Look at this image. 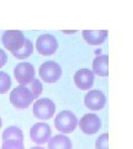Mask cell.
<instances>
[{
	"label": "cell",
	"instance_id": "cell-1",
	"mask_svg": "<svg viewBox=\"0 0 133 149\" xmlns=\"http://www.w3.org/2000/svg\"><path fill=\"white\" fill-rule=\"evenodd\" d=\"M34 97L32 95L29 87L19 85L15 87L10 93V103L18 109L28 108L32 104Z\"/></svg>",
	"mask_w": 133,
	"mask_h": 149
},
{
	"label": "cell",
	"instance_id": "cell-2",
	"mask_svg": "<svg viewBox=\"0 0 133 149\" xmlns=\"http://www.w3.org/2000/svg\"><path fill=\"white\" fill-rule=\"evenodd\" d=\"M78 118L70 111H62L54 118V126L61 134H70L75 132L78 126Z\"/></svg>",
	"mask_w": 133,
	"mask_h": 149
},
{
	"label": "cell",
	"instance_id": "cell-3",
	"mask_svg": "<svg viewBox=\"0 0 133 149\" xmlns=\"http://www.w3.org/2000/svg\"><path fill=\"white\" fill-rule=\"evenodd\" d=\"M25 34L19 30H7L2 34V44L11 53L19 51L25 45Z\"/></svg>",
	"mask_w": 133,
	"mask_h": 149
},
{
	"label": "cell",
	"instance_id": "cell-4",
	"mask_svg": "<svg viewBox=\"0 0 133 149\" xmlns=\"http://www.w3.org/2000/svg\"><path fill=\"white\" fill-rule=\"evenodd\" d=\"M39 75L46 83H56L62 75V69L57 62L47 61L39 68Z\"/></svg>",
	"mask_w": 133,
	"mask_h": 149
},
{
	"label": "cell",
	"instance_id": "cell-5",
	"mask_svg": "<svg viewBox=\"0 0 133 149\" xmlns=\"http://www.w3.org/2000/svg\"><path fill=\"white\" fill-rule=\"evenodd\" d=\"M34 68L29 62H20L15 66L13 75L19 85H29L32 81L34 80Z\"/></svg>",
	"mask_w": 133,
	"mask_h": 149
},
{
	"label": "cell",
	"instance_id": "cell-6",
	"mask_svg": "<svg viewBox=\"0 0 133 149\" xmlns=\"http://www.w3.org/2000/svg\"><path fill=\"white\" fill-rule=\"evenodd\" d=\"M56 113V105L50 98H39L33 104V115L38 119H50Z\"/></svg>",
	"mask_w": 133,
	"mask_h": 149
},
{
	"label": "cell",
	"instance_id": "cell-7",
	"mask_svg": "<svg viewBox=\"0 0 133 149\" xmlns=\"http://www.w3.org/2000/svg\"><path fill=\"white\" fill-rule=\"evenodd\" d=\"M36 49L41 55H52L58 49V41L52 34H41L36 41Z\"/></svg>",
	"mask_w": 133,
	"mask_h": 149
},
{
	"label": "cell",
	"instance_id": "cell-8",
	"mask_svg": "<svg viewBox=\"0 0 133 149\" xmlns=\"http://www.w3.org/2000/svg\"><path fill=\"white\" fill-rule=\"evenodd\" d=\"M30 138L36 144H46L51 138V128L47 123H37L30 129Z\"/></svg>",
	"mask_w": 133,
	"mask_h": 149
},
{
	"label": "cell",
	"instance_id": "cell-9",
	"mask_svg": "<svg viewBox=\"0 0 133 149\" xmlns=\"http://www.w3.org/2000/svg\"><path fill=\"white\" fill-rule=\"evenodd\" d=\"M101 119L96 114H85L80 118L79 127L82 133L93 135L101 128Z\"/></svg>",
	"mask_w": 133,
	"mask_h": 149
},
{
	"label": "cell",
	"instance_id": "cell-10",
	"mask_svg": "<svg viewBox=\"0 0 133 149\" xmlns=\"http://www.w3.org/2000/svg\"><path fill=\"white\" fill-rule=\"evenodd\" d=\"M106 95L99 90H91L84 96V105L90 111H100L106 106Z\"/></svg>",
	"mask_w": 133,
	"mask_h": 149
},
{
	"label": "cell",
	"instance_id": "cell-11",
	"mask_svg": "<svg viewBox=\"0 0 133 149\" xmlns=\"http://www.w3.org/2000/svg\"><path fill=\"white\" fill-rule=\"evenodd\" d=\"M75 86L81 91H89L94 83V73L88 69H81L75 74Z\"/></svg>",
	"mask_w": 133,
	"mask_h": 149
},
{
	"label": "cell",
	"instance_id": "cell-12",
	"mask_svg": "<svg viewBox=\"0 0 133 149\" xmlns=\"http://www.w3.org/2000/svg\"><path fill=\"white\" fill-rule=\"evenodd\" d=\"M82 37L90 45H100L108 38L106 30H83Z\"/></svg>",
	"mask_w": 133,
	"mask_h": 149
},
{
	"label": "cell",
	"instance_id": "cell-13",
	"mask_svg": "<svg viewBox=\"0 0 133 149\" xmlns=\"http://www.w3.org/2000/svg\"><path fill=\"white\" fill-rule=\"evenodd\" d=\"M92 69H93L92 72L98 76H102V77L108 76L109 75V55L108 54L96 55L92 63Z\"/></svg>",
	"mask_w": 133,
	"mask_h": 149
},
{
	"label": "cell",
	"instance_id": "cell-14",
	"mask_svg": "<svg viewBox=\"0 0 133 149\" xmlns=\"http://www.w3.org/2000/svg\"><path fill=\"white\" fill-rule=\"evenodd\" d=\"M72 144L69 137L64 136L63 134L53 136L48 141V149H71Z\"/></svg>",
	"mask_w": 133,
	"mask_h": 149
},
{
	"label": "cell",
	"instance_id": "cell-15",
	"mask_svg": "<svg viewBox=\"0 0 133 149\" xmlns=\"http://www.w3.org/2000/svg\"><path fill=\"white\" fill-rule=\"evenodd\" d=\"M8 140H20L23 141V134L21 129L17 126H9L4 130L2 133V141Z\"/></svg>",
	"mask_w": 133,
	"mask_h": 149
},
{
	"label": "cell",
	"instance_id": "cell-16",
	"mask_svg": "<svg viewBox=\"0 0 133 149\" xmlns=\"http://www.w3.org/2000/svg\"><path fill=\"white\" fill-rule=\"evenodd\" d=\"M33 52V44L29 39H26L25 45L22 47L19 51H17L15 53H12V55L17 58L18 60H25L27 58H29Z\"/></svg>",
	"mask_w": 133,
	"mask_h": 149
},
{
	"label": "cell",
	"instance_id": "cell-17",
	"mask_svg": "<svg viewBox=\"0 0 133 149\" xmlns=\"http://www.w3.org/2000/svg\"><path fill=\"white\" fill-rule=\"evenodd\" d=\"M11 87V79L8 73L0 71V94L8 93Z\"/></svg>",
	"mask_w": 133,
	"mask_h": 149
},
{
	"label": "cell",
	"instance_id": "cell-18",
	"mask_svg": "<svg viewBox=\"0 0 133 149\" xmlns=\"http://www.w3.org/2000/svg\"><path fill=\"white\" fill-rule=\"evenodd\" d=\"M29 90L31 91L32 95H33L34 100H36V98H38L39 96L41 95V93H42V90H43L42 83L38 80V79H34V80L29 84Z\"/></svg>",
	"mask_w": 133,
	"mask_h": 149
},
{
	"label": "cell",
	"instance_id": "cell-19",
	"mask_svg": "<svg viewBox=\"0 0 133 149\" xmlns=\"http://www.w3.org/2000/svg\"><path fill=\"white\" fill-rule=\"evenodd\" d=\"M1 149H25V146L20 140H8L2 143Z\"/></svg>",
	"mask_w": 133,
	"mask_h": 149
},
{
	"label": "cell",
	"instance_id": "cell-20",
	"mask_svg": "<svg viewBox=\"0 0 133 149\" xmlns=\"http://www.w3.org/2000/svg\"><path fill=\"white\" fill-rule=\"evenodd\" d=\"M108 140H109V134L108 133L100 135L96 141V149H109Z\"/></svg>",
	"mask_w": 133,
	"mask_h": 149
},
{
	"label": "cell",
	"instance_id": "cell-21",
	"mask_svg": "<svg viewBox=\"0 0 133 149\" xmlns=\"http://www.w3.org/2000/svg\"><path fill=\"white\" fill-rule=\"evenodd\" d=\"M7 61H8V56H7V54L4 50H1L0 49V69L7 63Z\"/></svg>",
	"mask_w": 133,
	"mask_h": 149
},
{
	"label": "cell",
	"instance_id": "cell-22",
	"mask_svg": "<svg viewBox=\"0 0 133 149\" xmlns=\"http://www.w3.org/2000/svg\"><path fill=\"white\" fill-rule=\"evenodd\" d=\"M30 149H44V148H43V147H37V146H36V147H32V148H30Z\"/></svg>",
	"mask_w": 133,
	"mask_h": 149
},
{
	"label": "cell",
	"instance_id": "cell-23",
	"mask_svg": "<svg viewBox=\"0 0 133 149\" xmlns=\"http://www.w3.org/2000/svg\"><path fill=\"white\" fill-rule=\"evenodd\" d=\"M100 52H101V50H96V54L98 55V54H100Z\"/></svg>",
	"mask_w": 133,
	"mask_h": 149
},
{
	"label": "cell",
	"instance_id": "cell-24",
	"mask_svg": "<svg viewBox=\"0 0 133 149\" xmlns=\"http://www.w3.org/2000/svg\"><path fill=\"white\" fill-rule=\"evenodd\" d=\"M1 126H2V119L0 117V128H1Z\"/></svg>",
	"mask_w": 133,
	"mask_h": 149
}]
</instances>
